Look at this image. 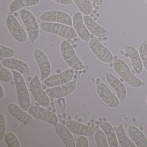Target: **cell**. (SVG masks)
Returning a JSON list of instances; mask_svg holds the SVG:
<instances>
[{
    "label": "cell",
    "instance_id": "obj_1",
    "mask_svg": "<svg viewBox=\"0 0 147 147\" xmlns=\"http://www.w3.org/2000/svg\"><path fill=\"white\" fill-rule=\"evenodd\" d=\"M15 82L18 102L20 107L27 111L31 106L30 96L23 75L16 70L11 71Z\"/></svg>",
    "mask_w": 147,
    "mask_h": 147
},
{
    "label": "cell",
    "instance_id": "obj_2",
    "mask_svg": "<svg viewBox=\"0 0 147 147\" xmlns=\"http://www.w3.org/2000/svg\"><path fill=\"white\" fill-rule=\"evenodd\" d=\"M113 67L117 74L131 87L138 88L143 85V82L131 72L128 64L121 59L114 60Z\"/></svg>",
    "mask_w": 147,
    "mask_h": 147
},
{
    "label": "cell",
    "instance_id": "obj_3",
    "mask_svg": "<svg viewBox=\"0 0 147 147\" xmlns=\"http://www.w3.org/2000/svg\"><path fill=\"white\" fill-rule=\"evenodd\" d=\"M38 24L39 27L43 31L56 35L66 40H73L78 36L73 26L49 22H41Z\"/></svg>",
    "mask_w": 147,
    "mask_h": 147
},
{
    "label": "cell",
    "instance_id": "obj_4",
    "mask_svg": "<svg viewBox=\"0 0 147 147\" xmlns=\"http://www.w3.org/2000/svg\"><path fill=\"white\" fill-rule=\"evenodd\" d=\"M61 55L67 65L74 70H81L84 65L76 55L74 48L67 40L62 41L60 46Z\"/></svg>",
    "mask_w": 147,
    "mask_h": 147
},
{
    "label": "cell",
    "instance_id": "obj_5",
    "mask_svg": "<svg viewBox=\"0 0 147 147\" xmlns=\"http://www.w3.org/2000/svg\"><path fill=\"white\" fill-rule=\"evenodd\" d=\"M20 15L23 24L25 26L30 42L33 43L39 37V24L32 13L27 9H21Z\"/></svg>",
    "mask_w": 147,
    "mask_h": 147
},
{
    "label": "cell",
    "instance_id": "obj_6",
    "mask_svg": "<svg viewBox=\"0 0 147 147\" xmlns=\"http://www.w3.org/2000/svg\"><path fill=\"white\" fill-rule=\"evenodd\" d=\"M88 45L93 54L102 62L109 64L114 61V57L111 51L103 45L98 38L91 34Z\"/></svg>",
    "mask_w": 147,
    "mask_h": 147
},
{
    "label": "cell",
    "instance_id": "obj_7",
    "mask_svg": "<svg viewBox=\"0 0 147 147\" xmlns=\"http://www.w3.org/2000/svg\"><path fill=\"white\" fill-rule=\"evenodd\" d=\"M30 90L36 102L41 106L47 108L50 105L49 96L44 91L37 76H35L30 82Z\"/></svg>",
    "mask_w": 147,
    "mask_h": 147
},
{
    "label": "cell",
    "instance_id": "obj_8",
    "mask_svg": "<svg viewBox=\"0 0 147 147\" xmlns=\"http://www.w3.org/2000/svg\"><path fill=\"white\" fill-rule=\"evenodd\" d=\"M5 23L9 33L16 41L22 43L26 42L27 33L13 14L10 13L7 15Z\"/></svg>",
    "mask_w": 147,
    "mask_h": 147
},
{
    "label": "cell",
    "instance_id": "obj_9",
    "mask_svg": "<svg viewBox=\"0 0 147 147\" xmlns=\"http://www.w3.org/2000/svg\"><path fill=\"white\" fill-rule=\"evenodd\" d=\"M42 22L59 23L73 26V20L69 14L63 11L49 10L42 13L39 16Z\"/></svg>",
    "mask_w": 147,
    "mask_h": 147
},
{
    "label": "cell",
    "instance_id": "obj_10",
    "mask_svg": "<svg viewBox=\"0 0 147 147\" xmlns=\"http://www.w3.org/2000/svg\"><path fill=\"white\" fill-rule=\"evenodd\" d=\"M27 111L35 118L42 120L52 125H56L59 122L58 117L55 113L41 106H31Z\"/></svg>",
    "mask_w": 147,
    "mask_h": 147
},
{
    "label": "cell",
    "instance_id": "obj_11",
    "mask_svg": "<svg viewBox=\"0 0 147 147\" xmlns=\"http://www.w3.org/2000/svg\"><path fill=\"white\" fill-rule=\"evenodd\" d=\"M74 76V70L70 68L61 73L50 76L43 82L48 87H54L67 84L72 81Z\"/></svg>",
    "mask_w": 147,
    "mask_h": 147
},
{
    "label": "cell",
    "instance_id": "obj_12",
    "mask_svg": "<svg viewBox=\"0 0 147 147\" xmlns=\"http://www.w3.org/2000/svg\"><path fill=\"white\" fill-rule=\"evenodd\" d=\"M33 55L39 68L41 80L44 81L50 76L51 71L50 62L46 54L40 49H35Z\"/></svg>",
    "mask_w": 147,
    "mask_h": 147
},
{
    "label": "cell",
    "instance_id": "obj_13",
    "mask_svg": "<svg viewBox=\"0 0 147 147\" xmlns=\"http://www.w3.org/2000/svg\"><path fill=\"white\" fill-rule=\"evenodd\" d=\"M97 94L109 107L116 108L119 105V99L103 82H99L96 86Z\"/></svg>",
    "mask_w": 147,
    "mask_h": 147
},
{
    "label": "cell",
    "instance_id": "obj_14",
    "mask_svg": "<svg viewBox=\"0 0 147 147\" xmlns=\"http://www.w3.org/2000/svg\"><path fill=\"white\" fill-rule=\"evenodd\" d=\"M77 87L76 81L72 80L67 84L49 88L46 92L50 98L59 99L68 96L74 92Z\"/></svg>",
    "mask_w": 147,
    "mask_h": 147
},
{
    "label": "cell",
    "instance_id": "obj_15",
    "mask_svg": "<svg viewBox=\"0 0 147 147\" xmlns=\"http://www.w3.org/2000/svg\"><path fill=\"white\" fill-rule=\"evenodd\" d=\"M73 27L77 36L82 41L88 42L91 38V34L84 24L83 17L80 12H77L73 15Z\"/></svg>",
    "mask_w": 147,
    "mask_h": 147
},
{
    "label": "cell",
    "instance_id": "obj_16",
    "mask_svg": "<svg viewBox=\"0 0 147 147\" xmlns=\"http://www.w3.org/2000/svg\"><path fill=\"white\" fill-rule=\"evenodd\" d=\"M65 125L73 134L86 136H94L98 129L74 120L66 121Z\"/></svg>",
    "mask_w": 147,
    "mask_h": 147
},
{
    "label": "cell",
    "instance_id": "obj_17",
    "mask_svg": "<svg viewBox=\"0 0 147 147\" xmlns=\"http://www.w3.org/2000/svg\"><path fill=\"white\" fill-rule=\"evenodd\" d=\"M105 78L109 86L115 91L119 100L123 101L127 96V91L123 84L111 73L107 74Z\"/></svg>",
    "mask_w": 147,
    "mask_h": 147
},
{
    "label": "cell",
    "instance_id": "obj_18",
    "mask_svg": "<svg viewBox=\"0 0 147 147\" xmlns=\"http://www.w3.org/2000/svg\"><path fill=\"white\" fill-rule=\"evenodd\" d=\"M83 21L89 32L98 38H105L108 36L109 32L104 27L98 24L89 15H84Z\"/></svg>",
    "mask_w": 147,
    "mask_h": 147
},
{
    "label": "cell",
    "instance_id": "obj_19",
    "mask_svg": "<svg viewBox=\"0 0 147 147\" xmlns=\"http://www.w3.org/2000/svg\"><path fill=\"white\" fill-rule=\"evenodd\" d=\"M7 109L14 117L25 124H31L35 121L34 117L17 104L10 103L8 105Z\"/></svg>",
    "mask_w": 147,
    "mask_h": 147
},
{
    "label": "cell",
    "instance_id": "obj_20",
    "mask_svg": "<svg viewBox=\"0 0 147 147\" xmlns=\"http://www.w3.org/2000/svg\"><path fill=\"white\" fill-rule=\"evenodd\" d=\"M0 63L8 69L16 70L24 75L30 74V68L28 64L19 59L13 57L6 58L1 60Z\"/></svg>",
    "mask_w": 147,
    "mask_h": 147
},
{
    "label": "cell",
    "instance_id": "obj_21",
    "mask_svg": "<svg viewBox=\"0 0 147 147\" xmlns=\"http://www.w3.org/2000/svg\"><path fill=\"white\" fill-rule=\"evenodd\" d=\"M55 129L66 147H76V141L74 136L66 125L58 123L55 125Z\"/></svg>",
    "mask_w": 147,
    "mask_h": 147
},
{
    "label": "cell",
    "instance_id": "obj_22",
    "mask_svg": "<svg viewBox=\"0 0 147 147\" xmlns=\"http://www.w3.org/2000/svg\"><path fill=\"white\" fill-rule=\"evenodd\" d=\"M125 51L130 60L134 71L137 74H140L142 72L143 65L139 52L131 45L125 46Z\"/></svg>",
    "mask_w": 147,
    "mask_h": 147
},
{
    "label": "cell",
    "instance_id": "obj_23",
    "mask_svg": "<svg viewBox=\"0 0 147 147\" xmlns=\"http://www.w3.org/2000/svg\"><path fill=\"white\" fill-rule=\"evenodd\" d=\"M128 135L137 147H147V140L144 133L138 127L130 125L127 129Z\"/></svg>",
    "mask_w": 147,
    "mask_h": 147
},
{
    "label": "cell",
    "instance_id": "obj_24",
    "mask_svg": "<svg viewBox=\"0 0 147 147\" xmlns=\"http://www.w3.org/2000/svg\"><path fill=\"white\" fill-rule=\"evenodd\" d=\"M100 128L105 134L110 147H118L119 142L116 133L111 123L107 121H101L99 123Z\"/></svg>",
    "mask_w": 147,
    "mask_h": 147
},
{
    "label": "cell",
    "instance_id": "obj_25",
    "mask_svg": "<svg viewBox=\"0 0 147 147\" xmlns=\"http://www.w3.org/2000/svg\"><path fill=\"white\" fill-rule=\"evenodd\" d=\"M40 0H13L9 5V11L14 13L23 8L35 6L38 5Z\"/></svg>",
    "mask_w": 147,
    "mask_h": 147
},
{
    "label": "cell",
    "instance_id": "obj_26",
    "mask_svg": "<svg viewBox=\"0 0 147 147\" xmlns=\"http://www.w3.org/2000/svg\"><path fill=\"white\" fill-rule=\"evenodd\" d=\"M116 135L119 143L122 147H136L135 144L127 136L125 130L122 124L117 128Z\"/></svg>",
    "mask_w": 147,
    "mask_h": 147
},
{
    "label": "cell",
    "instance_id": "obj_27",
    "mask_svg": "<svg viewBox=\"0 0 147 147\" xmlns=\"http://www.w3.org/2000/svg\"><path fill=\"white\" fill-rule=\"evenodd\" d=\"M80 12L84 15H90L93 10L90 0H73Z\"/></svg>",
    "mask_w": 147,
    "mask_h": 147
},
{
    "label": "cell",
    "instance_id": "obj_28",
    "mask_svg": "<svg viewBox=\"0 0 147 147\" xmlns=\"http://www.w3.org/2000/svg\"><path fill=\"white\" fill-rule=\"evenodd\" d=\"M94 140L97 147H109L105 134L101 129H98L94 134Z\"/></svg>",
    "mask_w": 147,
    "mask_h": 147
},
{
    "label": "cell",
    "instance_id": "obj_29",
    "mask_svg": "<svg viewBox=\"0 0 147 147\" xmlns=\"http://www.w3.org/2000/svg\"><path fill=\"white\" fill-rule=\"evenodd\" d=\"M4 138L8 147H21L18 138L13 132L11 131L6 132Z\"/></svg>",
    "mask_w": 147,
    "mask_h": 147
},
{
    "label": "cell",
    "instance_id": "obj_30",
    "mask_svg": "<svg viewBox=\"0 0 147 147\" xmlns=\"http://www.w3.org/2000/svg\"><path fill=\"white\" fill-rule=\"evenodd\" d=\"M0 80L5 83H10L13 80L12 72L0 63Z\"/></svg>",
    "mask_w": 147,
    "mask_h": 147
},
{
    "label": "cell",
    "instance_id": "obj_31",
    "mask_svg": "<svg viewBox=\"0 0 147 147\" xmlns=\"http://www.w3.org/2000/svg\"><path fill=\"white\" fill-rule=\"evenodd\" d=\"M138 52L143 67L147 71V43L145 41L142 42L139 45Z\"/></svg>",
    "mask_w": 147,
    "mask_h": 147
},
{
    "label": "cell",
    "instance_id": "obj_32",
    "mask_svg": "<svg viewBox=\"0 0 147 147\" xmlns=\"http://www.w3.org/2000/svg\"><path fill=\"white\" fill-rule=\"evenodd\" d=\"M16 54V51L13 49L6 47L1 44L0 58L1 61L6 58H12Z\"/></svg>",
    "mask_w": 147,
    "mask_h": 147
},
{
    "label": "cell",
    "instance_id": "obj_33",
    "mask_svg": "<svg viewBox=\"0 0 147 147\" xmlns=\"http://www.w3.org/2000/svg\"><path fill=\"white\" fill-rule=\"evenodd\" d=\"M7 121L5 116L2 113L0 114V142L4 139L6 133Z\"/></svg>",
    "mask_w": 147,
    "mask_h": 147
},
{
    "label": "cell",
    "instance_id": "obj_34",
    "mask_svg": "<svg viewBox=\"0 0 147 147\" xmlns=\"http://www.w3.org/2000/svg\"><path fill=\"white\" fill-rule=\"evenodd\" d=\"M89 142L86 136H80L76 141V147H88Z\"/></svg>",
    "mask_w": 147,
    "mask_h": 147
},
{
    "label": "cell",
    "instance_id": "obj_35",
    "mask_svg": "<svg viewBox=\"0 0 147 147\" xmlns=\"http://www.w3.org/2000/svg\"><path fill=\"white\" fill-rule=\"evenodd\" d=\"M57 4L63 5H69L73 3V0H52Z\"/></svg>",
    "mask_w": 147,
    "mask_h": 147
},
{
    "label": "cell",
    "instance_id": "obj_36",
    "mask_svg": "<svg viewBox=\"0 0 147 147\" xmlns=\"http://www.w3.org/2000/svg\"><path fill=\"white\" fill-rule=\"evenodd\" d=\"M92 3L98 6H101L104 3L103 0H90Z\"/></svg>",
    "mask_w": 147,
    "mask_h": 147
},
{
    "label": "cell",
    "instance_id": "obj_37",
    "mask_svg": "<svg viewBox=\"0 0 147 147\" xmlns=\"http://www.w3.org/2000/svg\"><path fill=\"white\" fill-rule=\"evenodd\" d=\"M5 95V90L2 86V84H1L0 87V98L1 99L4 98Z\"/></svg>",
    "mask_w": 147,
    "mask_h": 147
},
{
    "label": "cell",
    "instance_id": "obj_38",
    "mask_svg": "<svg viewBox=\"0 0 147 147\" xmlns=\"http://www.w3.org/2000/svg\"><path fill=\"white\" fill-rule=\"evenodd\" d=\"M67 113H63L62 114V117L63 119H65L67 117Z\"/></svg>",
    "mask_w": 147,
    "mask_h": 147
},
{
    "label": "cell",
    "instance_id": "obj_39",
    "mask_svg": "<svg viewBox=\"0 0 147 147\" xmlns=\"http://www.w3.org/2000/svg\"><path fill=\"white\" fill-rule=\"evenodd\" d=\"M72 117L71 116H67V120H72Z\"/></svg>",
    "mask_w": 147,
    "mask_h": 147
},
{
    "label": "cell",
    "instance_id": "obj_40",
    "mask_svg": "<svg viewBox=\"0 0 147 147\" xmlns=\"http://www.w3.org/2000/svg\"><path fill=\"white\" fill-rule=\"evenodd\" d=\"M66 121H65V120H63V121H62L61 123L62 124L65 125V124H66Z\"/></svg>",
    "mask_w": 147,
    "mask_h": 147
},
{
    "label": "cell",
    "instance_id": "obj_41",
    "mask_svg": "<svg viewBox=\"0 0 147 147\" xmlns=\"http://www.w3.org/2000/svg\"><path fill=\"white\" fill-rule=\"evenodd\" d=\"M32 79V78H31V77H30V76H29V77L27 78V80H28V81H30Z\"/></svg>",
    "mask_w": 147,
    "mask_h": 147
},
{
    "label": "cell",
    "instance_id": "obj_42",
    "mask_svg": "<svg viewBox=\"0 0 147 147\" xmlns=\"http://www.w3.org/2000/svg\"><path fill=\"white\" fill-rule=\"evenodd\" d=\"M13 15H14L15 17H17V16H18V13H17V12H16L13 13Z\"/></svg>",
    "mask_w": 147,
    "mask_h": 147
},
{
    "label": "cell",
    "instance_id": "obj_43",
    "mask_svg": "<svg viewBox=\"0 0 147 147\" xmlns=\"http://www.w3.org/2000/svg\"><path fill=\"white\" fill-rule=\"evenodd\" d=\"M94 7H95V9H96V10H98L99 9V7L98 5H96Z\"/></svg>",
    "mask_w": 147,
    "mask_h": 147
},
{
    "label": "cell",
    "instance_id": "obj_44",
    "mask_svg": "<svg viewBox=\"0 0 147 147\" xmlns=\"http://www.w3.org/2000/svg\"><path fill=\"white\" fill-rule=\"evenodd\" d=\"M63 120L62 117L60 118L59 119V122H61H61H62V121H63Z\"/></svg>",
    "mask_w": 147,
    "mask_h": 147
},
{
    "label": "cell",
    "instance_id": "obj_45",
    "mask_svg": "<svg viewBox=\"0 0 147 147\" xmlns=\"http://www.w3.org/2000/svg\"><path fill=\"white\" fill-rule=\"evenodd\" d=\"M47 109H48V110H50V111H51V107L50 106H49L48 107H47Z\"/></svg>",
    "mask_w": 147,
    "mask_h": 147
},
{
    "label": "cell",
    "instance_id": "obj_46",
    "mask_svg": "<svg viewBox=\"0 0 147 147\" xmlns=\"http://www.w3.org/2000/svg\"><path fill=\"white\" fill-rule=\"evenodd\" d=\"M52 111L53 112V113H55L56 112V110L55 109H53L52 110Z\"/></svg>",
    "mask_w": 147,
    "mask_h": 147
},
{
    "label": "cell",
    "instance_id": "obj_47",
    "mask_svg": "<svg viewBox=\"0 0 147 147\" xmlns=\"http://www.w3.org/2000/svg\"><path fill=\"white\" fill-rule=\"evenodd\" d=\"M96 10H96V9H93L92 12H93L94 13H95L96 12V11H97Z\"/></svg>",
    "mask_w": 147,
    "mask_h": 147
},
{
    "label": "cell",
    "instance_id": "obj_48",
    "mask_svg": "<svg viewBox=\"0 0 147 147\" xmlns=\"http://www.w3.org/2000/svg\"><path fill=\"white\" fill-rule=\"evenodd\" d=\"M90 16H91L92 18H94V15L93 13H91V14H90Z\"/></svg>",
    "mask_w": 147,
    "mask_h": 147
},
{
    "label": "cell",
    "instance_id": "obj_49",
    "mask_svg": "<svg viewBox=\"0 0 147 147\" xmlns=\"http://www.w3.org/2000/svg\"><path fill=\"white\" fill-rule=\"evenodd\" d=\"M57 117H58V118H61V115H60V113H58V115H57Z\"/></svg>",
    "mask_w": 147,
    "mask_h": 147
},
{
    "label": "cell",
    "instance_id": "obj_50",
    "mask_svg": "<svg viewBox=\"0 0 147 147\" xmlns=\"http://www.w3.org/2000/svg\"><path fill=\"white\" fill-rule=\"evenodd\" d=\"M93 19L94 20H95V21H96V20H97V17H94Z\"/></svg>",
    "mask_w": 147,
    "mask_h": 147
},
{
    "label": "cell",
    "instance_id": "obj_51",
    "mask_svg": "<svg viewBox=\"0 0 147 147\" xmlns=\"http://www.w3.org/2000/svg\"><path fill=\"white\" fill-rule=\"evenodd\" d=\"M96 16H97V17H99L100 16L99 14L98 13H96Z\"/></svg>",
    "mask_w": 147,
    "mask_h": 147
},
{
    "label": "cell",
    "instance_id": "obj_52",
    "mask_svg": "<svg viewBox=\"0 0 147 147\" xmlns=\"http://www.w3.org/2000/svg\"><path fill=\"white\" fill-rule=\"evenodd\" d=\"M146 104H147V96H146Z\"/></svg>",
    "mask_w": 147,
    "mask_h": 147
}]
</instances>
